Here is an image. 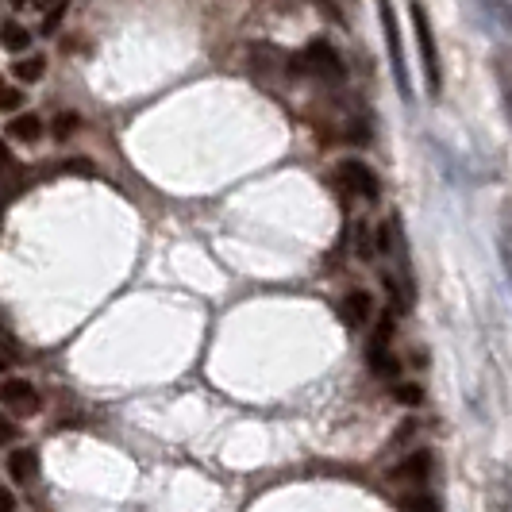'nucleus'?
<instances>
[{
	"mask_svg": "<svg viewBox=\"0 0 512 512\" xmlns=\"http://www.w3.org/2000/svg\"><path fill=\"white\" fill-rule=\"evenodd\" d=\"M432 478H436V455H432L428 447L409 451L405 459L389 470V486H397V489H424V486H432Z\"/></svg>",
	"mask_w": 512,
	"mask_h": 512,
	"instance_id": "obj_5",
	"label": "nucleus"
},
{
	"mask_svg": "<svg viewBox=\"0 0 512 512\" xmlns=\"http://www.w3.org/2000/svg\"><path fill=\"white\" fill-rule=\"evenodd\" d=\"M312 4H316L320 12H328V16H335V20H339V8H335V0H312Z\"/></svg>",
	"mask_w": 512,
	"mask_h": 512,
	"instance_id": "obj_23",
	"label": "nucleus"
},
{
	"mask_svg": "<svg viewBox=\"0 0 512 512\" xmlns=\"http://www.w3.org/2000/svg\"><path fill=\"white\" fill-rule=\"evenodd\" d=\"M332 189L339 193L343 205H355V201L374 205V201L382 197V181H378V174H374L366 162H359V158H343V162L335 166Z\"/></svg>",
	"mask_w": 512,
	"mask_h": 512,
	"instance_id": "obj_2",
	"label": "nucleus"
},
{
	"mask_svg": "<svg viewBox=\"0 0 512 512\" xmlns=\"http://www.w3.org/2000/svg\"><path fill=\"white\" fill-rule=\"evenodd\" d=\"M24 108V89H16L12 81H0V112H20Z\"/></svg>",
	"mask_w": 512,
	"mask_h": 512,
	"instance_id": "obj_16",
	"label": "nucleus"
},
{
	"mask_svg": "<svg viewBox=\"0 0 512 512\" xmlns=\"http://www.w3.org/2000/svg\"><path fill=\"white\" fill-rule=\"evenodd\" d=\"M366 366H370L378 378H393V374L401 370V362L393 359L389 347H366Z\"/></svg>",
	"mask_w": 512,
	"mask_h": 512,
	"instance_id": "obj_14",
	"label": "nucleus"
},
{
	"mask_svg": "<svg viewBox=\"0 0 512 512\" xmlns=\"http://www.w3.org/2000/svg\"><path fill=\"white\" fill-rule=\"evenodd\" d=\"M497 251H501V266L512 285V205H505L497 216Z\"/></svg>",
	"mask_w": 512,
	"mask_h": 512,
	"instance_id": "obj_11",
	"label": "nucleus"
},
{
	"mask_svg": "<svg viewBox=\"0 0 512 512\" xmlns=\"http://www.w3.org/2000/svg\"><path fill=\"white\" fill-rule=\"evenodd\" d=\"M401 401H409V405H416V401H424V389L420 385H401V393H397Z\"/></svg>",
	"mask_w": 512,
	"mask_h": 512,
	"instance_id": "obj_21",
	"label": "nucleus"
},
{
	"mask_svg": "<svg viewBox=\"0 0 512 512\" xmlns=\"http://www.w3.org/2000/svg\"><path fill=\"white\" fill-rule=\"evenodd\" d=\"M0 512H16V497L8 486H0Z\"/></svg>",
	"mask_w": 512,
	"mask_h": 512,
	"instance_id": "obj_22",
	"label": "nucleus"
},
{
	"mask_svg": "<svg viewBox=\"0 0 512 512\" xmlns=\"http://www.w3.org/2000/svg\"><path fill=\"white\" fill-rule=\"evenodd\" d=\"M66 8H70V0H58L51 12H47V20H43V27H39V31H43V35H54V31L62 27V20H66Z\"/></svg>",
	"mask_w": 512,
	"mask_h": 512,
	"instance_id": "obj_17",
	"label": "nucleus"
},
{
	"mask_svg": "<svg viewBox=\"0 0 512 512\" xmlns=\"http://www.w3.org/2000/svg\"><path fill=\"white\" fill-rule=\"evenodd\" d=\"M43 116L39 112H16L12 120H8V128H4V135L8 139H16V143H39L43 139Z\"/></svg>",
	"mask_w": 512,
	"mask_h": 512,
	"instance_id": "obj_8",
	"label": "nucleus"
},
{
	"mask_svg": "<svg viewBox=\"0 0 512 512\" xmlns=\"http://www.w3.org/2000/svg\"><path fill=\"white\" fill-rule=\"evenodd\" d=\"M31 4H39V8H47V4H58V0H31Z\"/></svg>",
	"mask_w": 512,
	"mask_h": 512,
	"instance_id": "obj_26",
	"label": "nucleus"
},
{
	"mask_svg": "<svg viewBox=\"0 0 512 512\" xmlns=\"http://www.w3.org/2000/svg\"><path fill=\"white\" fill-rule=\"evenodd\" d=\"M397 505L405 512H443V501H439L432 489H401V497H397Z\"/></svg>",
	"mask_w": 512,
	"mask_h": 512,
	"instance_id": "obj_10",
	"label": "nucleus"
},
{
	"mask_svg": "<svg viewBox=\"0 0 512 512\" xmlns=\"http://www.w3.org/2000/svg\"><path fill=\"white\" fill-rule=\"evenodd\" d=\"M339 320H343L351 332L366 328V324L374 320V297H370L366 289H351V293H343V301H339Z\"/></svg>",
	"mask_w": 512,
	"mask_h": 512,
	"instance_id": "obj_7",
	"label": "nucleus"
},
{
	"mask_svg": "<svg viewBox=\"0 0 512 512\" xmlns=\"http://www.w3.org/2000/svg\"><path fill=\"white\" fill-rule=\"evenodd\" d=\"M0 370H8V359H0Z\"/></svg>",
	"mask_w": 512,
	"mask_h": 512,
	"instance_id": "obj_27",
	"label": "nucleus"
},
{
	"mask_svg": "<svg viewBox=\"0 0 512 512\" xmlns=\"http://www.w3.org/2000/svg\"><path fill=\"white\" fill-rule=\"evenodd\" d=\"M493 70H497V85H501V97H505V112L512 120V54H497L493 58Z\"/></svg>",
	"mask_w": 512,
	"mask_h": 512,
	"instance_id": "obj_15",
	"label": "nucleus"
},
{
	"mask_svg": "<svg viewBox=\"0 0 512 512\" xmlns=\"http://www.w3.org/2000/svg\"><path fill=\"white\" fill-rule=\"evenodd\" d=\"M8 4H12V8H24V4H31V0H8Z\"/></svg>",
	"mask_w": 512,
	"mask_h": 512,
	"instance_id": "obj_25",
	"label": "nucleus"
},
{
	"mask_svg": "<svg viewBox=\"0 0 512 512\" xmlns=\"http://www.w3.org/2000/svg\"><path fill=\"white\" fill-rule=\"evenodd\" d=\"M293 70L305 77H316L324 85H339L347 77V66H343V58H339V51L328 39H312L305 51L293 54Z\"/></svg>",
	"mask_w": 512,
	"mask_h": 512,
	"instance_id": "obj_3",
	"label": "nucleus"
},
{
	"mask_svg": "<svg viewBox=\"0 0 512 512\" xmlns=\"http://www.w3.org/2000/svg\"><path fill=\"white\" fill-rule=\"evenodd\" d=\"M409 16H412V35H416V51H420V70H424V89H428V97H439L443 93V62H439L432 16H428V8L420 0L409 4Z\"/></svg>",
	"mask_w": 512,
	"mask_h": 512,
	"instance_id": "obj_1",
	"label": "nucleus"
},
{
	"mask_svg": "<svg viewBox=\"0 0 512 512\" xmlns=\"http://www.w3.org/2000/svg\"><path fill=\"white\" fill-rule=\"evenodd\" d=\"M35 474H39V455H35L31 447H16V451L8 455V478L20 482V486H31Z\"/></svg>",
	"mask_w": 512,
	"mask_h": 512,
	"instance_id": "obj_9",
	"label": "nucleus"
},
{
	"mask_svg": "<svg viewBox=\"0 0 512 512\" xmlns=\"http://www.w3.org/2000/svg\"><path fill=\"white\" fill-rule=\"evenodd\" d=\"M0 405L16 416H31V412H39V389L27 378H8V382H0Z\"/></svg>",
	"mask_w": 512,
	"mask_h": 512,
	"instance_id": "obj_6",
	"label": "nucleus"
},
{
	"mask_svg": "<svg viewBox=\"0 0 512 512\" xmlns=\"http://www.w3.org/2000/svg\"><path fill=\"white\" fill-rule=\"evenodd\" d=\"M12 74H16V81H24V85H35V81H43V74H47V58L43 54H24V58L12 62Z\"/></svg>",
	"mask_w": 512,
	"mask_h": 512,
	"instance_id": "obj_13",
	"label": "nucleus"
},
{
	"mask_svg": "<svg viewBox=\"0 0 512 512\" xmlns=\"http://www.w3.org/2000/svg\"><path fill=\"white\" fill-rule=\"evenodd\" d=\"M0 47L8 54H24L31 47V31L16 20H0Z\"/></svg>",
	"mask_w": 512,
	"mask_h": 512,
	"instance_id": "obj_12",
	"label": "nucleus"
},
{
	"mask_svg": "<svg viewBox=\"0 0 512 512\" xmlns=\"http://www.w3.org/2000/svg\"><path fill=\"white\" fill-rule=\"evenodd\" d=\"M16 436H20V428H16L12 420H4V416H0V447H12V439Z\"/></svg>",
	"mask_w": 512,
	"mask_h": 512,
	"instance_id": "obj_20",
	"label": "nucleus"
},
{
	"mask_svg": "<svg viewBox=\"0 0 512 512\" xmlns=\"http://www.w3.org/2000/svg\"><path fill=\"white\" fill-rule=\"evenodd\" d=\"M378 4V24L385 35V51H389V66H393V81H397V93L412 101V81H409V62H405V43H401V24H397V12H393V0H374Z\"/></svg>",
	"mask_w": 512,
	"mask_h": 512,
	"instance_id": "obj_4",
	"label": "nucleus"
},
{
	"mask_svg": "<svg viewBox=\"0 0 512 512\" xmlns=\"http://www.w3.org/2000/svg\"><path fill=\"white\" fill-rule=\"evenodd\" d=\"M77 124H81V120H77V112H62V116L54 120V135H58V139H66L70 131H77Z\"/></svg>",
	"mask_w": 512,
	"mask_h": 512,
	"instance_id": "obj_18",
	"label": "nucleus"
},
{
	"mask_svg": "<svg viewBox=\"0 0 512 512\" xmlns=\"http://www.w3.org/2000/svg\"><path fill=\"white\" fill-rule=\"evenodd\" d=\"M16 170H20V162L12 158L8 143H0V178H8V174H16Z\"/></svg>",
	"mask_w": 512,
	"mask_h": 512,
	"instance_id": "obj_19",
	"label": "nucleus"
},
{
	"mask_svg": "<svg viewBox=\"0 0 512 512\" xmlns=\"http://www.w3.org/2000/svg\"><path fill=\"white\" fill-rule=\"evenodd\" d=\"M0 347H12V335L4 332V320H0Z\"/></svg>",
	"mask_w": 512,
	"mask_h": 512,
	"instance_id": "obj_24",
	"label": "nucleus"
}]
</instances>
